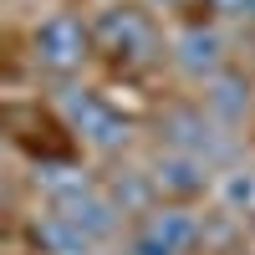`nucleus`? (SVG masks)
Listing matches in <instances>:
<instances>
[{"instance_id":"9","label":"nucleus","mask_w":255,"mask_h":255,"mask_svg":"<svg viewBox=\"0 0 255 255\" xmlns=\"http://www.w3.org/2000/svg\"><path fill=\"white\" fill-rule=\"evenodd\" d=\"M204 108L230 128L235 118H245V108H250V82H245L240 72H220V77H209V82H204Z\"/></svg>"},{"instance_id":"3","label":"nucleus","mask_w":255,"mask_h":255,"mask_svg":"<svg viewBox=\"0 0 255 255\" xmlns=\"http://www.w3.org/2000/svg\"><path fill=\"white\" fill-rule=\"evenodd\" d=\"M61 118H67L77 133L97 148V153H118V148L128 143V118L113 113L108 102H102L97 92H87V87L61 92Z\"/></svg>"},{"instance_id":"1","label":"nucleus","mask_w":255,"mask_h":255,"mask_svg":"<svg viewBox=\"0 0 255 255\" xmlns=\"http://www.w3.org/2000/svg\"><path fill=\"white\" fill-rule=\"evenodd\" d=\"M92 46L118 61V67H143V61L158 56V36L148 26V15L133 10V5H108L97 20H92Z\"/></svg>"},{"instance_id":"6","label":"nucleus","mask_w":255,"mask_h":255,"mask_svg":"<svg viewBox=\"0 0 255 255\" xmlns=\"http://www.w3.org/2000/svg\"><path fill=\"white\" fill-rule=\"evenodd\" d=\"M138 235H148L153 245H163L168 255H189L199 245V215L189 204H153L138 220Z\"/></svg>"},{"instance_id":"12","label":"nucleus","mask_w":255,"mask_h":255,"mask_svg":"<svg viewBox=\"0 0 255 255\" xmlns=\"http://www.w3.org/2000/svg\"><path fill=\"white\" fill-rule=\"evenodd\" d=\"M128 255H168V250H163V245H153L148 235H138V230H133V240H128Z\"/></svg>"},{"instance_id":"5","label":"nucleus","mask_w":255,"mask_h":255,"mask_svg":"<svg viewBox=\"0 0 255 255\" xmlns=\"http://www.w3.org/2000/svg\"><path fill=\"white\" fill-rule=\"evenodd\" d=\"M174 67L194 82H209L225 72V36L215 26H184L174 36Z\"/></svg>"},{"instance_id":"10","label":"nucleus","mask_w":255,"mask_h":255,"mask_svg":"<svg viewBox=\"0 0 255 255\" xmlns=\"http://www.w3.org/2000/svg\"><path fill=\"white\" fill-rule=\"evenodd\" d=\"M153 194H158L153 174H138V168H118L113 184H108V199L123 215H148V209H153Z\"/></svg>"},{"instance_id":"11","label":"nucleus","mask_w":255,"mask_h":255,"mask_svg":"<svg viewBox=\"0 0 255 255\" xmlns=\"http://www.w3.org/2000/svg\"><path fill=\"white\" fill-rule=\"evenodd\" d=\"M220 194L230 209H255V168H230L220 179Z\"/></svg>"},{"instance_id":"14","label":"nucleus","mask_w":255,"mask_h":255,"mask_svg":"<svg viewBox=\"0 0 255 255\" xmlns=\"http://www.w3.org/2000/svg\"><path fill=\"white\" fill-rule=\"evenodd\" d=\"M148 5H163V10H174V5H189V0H148Z\"/></svg>"},{"instance_id":"4","label":"nucleus","mask_w":255,"mask_h":255,"mask_svg":"<svg viewBox=\"0 0 255 255\" xmlns=\"http://www.w3.org/2000/svg\"><path fill=\"white\" fill-rule=\"evenodd\" d=\"M92 46V26H82L72 10H51L41 26L31 31V51L46 72H72L82 67V56Z\"/></svg>"},{"instance_id":"8","label":"nucleus","mask_w":255,"mask_h":255,"mask_svg":"<svg viewBox=\"0 0 255 255\" xmlns=\"http://www.w3.org/2000/svg\"><path fill=\"white\" fill-rule=\"evenodd\" d=\"M56 215L67 220V225H77L82 235L97 245V240H108L113 230H118V215H123V209H118L108 194H102V189H82V194L56 199Z\"/></svg>"},{"instance_id":"7","label":"nucleus","mask_w":255,"mask_h":255,"mask_svg":"<svg viewBox=\"0 0 255 255\" xmlns=\"http://www.w3.org/2000/svg\"><path fill=\"white\" fill-rule=\"evenodd\" d=\"M209 168H215V163H204V158H194V153H174V148H168V153L153 158L148 174H153L158 194H168V199L184 204V199H194V194H204V189H209Z\"/></svg>"},{"instance_id":"2","label":"nucleus","mask_w":255,"mask_h":255,"mask_svg":"<svg viewBox=\"0 0 255 255\" xmlns=\"http://www.w3.org/2000/svg\"><path fill=\"white\" fill-rule=\"evenodd\" d=\"M158 133H163V143L174 148V153H194V158H204V163H220L230 148H235V143L225 138V123L209 113L204 102H199V108H194V102L168 108V113L158 118Z\"/></svg>"},{"instance_id":"13","label":"nucleus","mask_w":255,"mask_h":255,"mask_svg":"<svg viewBox=\"0 0 255 255\" xmlns=\"http://www.w3.org/2000/svg\"><path fill=\"white\" fill-rule=\"evenodd\" d=\"M240 15H245L250 26H255V0H245V5H240Z\"/></svg>"}]
</instances>
